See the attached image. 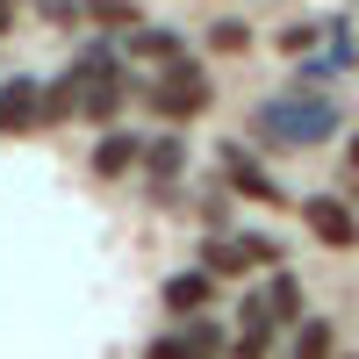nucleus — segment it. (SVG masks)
Segmentation results:
<instances>
[{"label": "nucleus", "instance_id": "nucleus-1", "mask_svg": "<svg viewBox=\"0 0 359 359\" xmlns=\"http://www.w3.org/2000/svg\"><path fill=\"white\" fill-rule=\"evenodd\" d=\"M338 123H345V108L331 94H287V101H259L252 108V137L273 144V151H309V144L338 137Z\"/></svg>", "mask_w": 359, "mask_h": 359}, {"label": "nucleus", "instance_id": "nucleus-2", "mask_svg": "<svg viewBox=\"0 0 359 359\" xmlns=\"http://www.w3.org/2000/svg\"><path fill=\"white\" fill-rule=\"evenodd\" d=\"M151 115H165V123H194V115L216 101V86H208V72L194 65V57H180V65H165L158 79H151Z\"/></svg>", "mask_w": 359, "mask_h": 359}, {"label": "nucleus", "instance_id": "nucleus-3", "mask_svg": "<svg viewBox=\"0 0 359 359\" xmlns=\"http://www.w3.org/2000/svg\"><path fill=\"white\" fill-rule=\"evenodd\" d=\"M201 266L216 280H237V273H259V266H280V245H273V237H208Z\"/></svg>", "mask_w": 359, "mask_h": 359}, {"label": "nucleus", "instance_id": "nucleus-4", "mask_svg": "<svg viewBox=\"0 0 359 359\" xmlns=\"http://www.w3.org/2000/svg\"><path fill=\"white\" fill-rule=\"evenodd\" d=\"M302 223H309L316 245H331V252H352V245H359V216H352L338 194H309V201H302Z\"/></svg>", "mask_w": 359, "mask_h": 359}, {"label": "nucleus", "instance_id": "nucleus-5", "mask_svg": "<svg viewBox=\"0 0 359 359\" xmlns=\"http://www.w3.org/2000/svg\"><path fill=\"white\" fill-rule=\"evenodd\" d=\"M223 180H230L245 201H259V208H280V201H287V194H280V180L266 172V165L245 151V144H223Z\"/></svg>", "mask_w": 359, "mask_h": 359}, {"label": "nucleus", "instance_id": "nucleus-6", "mask_svg": "<svg viewBox=\"0 0 359 359\" xmlns=\"http://www.w3.org/2000/svg\"><path fill=\"white\" fill-rule=\"evenodd\" d=\"M280 338V316L266 309V294H245V309H237V338H230V359H266Z\"/></svg>", "mask_w": 359, "mask_h": 359}, {"label": "nucleus", "instance_id": "nucleus-7", "mask_svg": "<svg viewBox=\"0 0 359 359\" xmlns=\"http://www.w3.org/2000/svg\"><path fill=\"white\" fill-rule=\"evenodd\" d=\"M144 359H223V323H208V316H187L172 338H158Z\"/></svg>", "mask_w": 359, "mask_h": 359}, {"label": "nucleus", "instance_id": "nucleus-8", "mask_svg": "<svg viewBox=\"0 0 359 359\" xmlns=\"http://www.w3.org/2000/svg\"><path fill=\"white\" fill-rule=\"evenodd\" d=\"M0 130L8 137L43 130V79H8L0 86Z\"/></svg>", "mask_w": 359, "mask_h": 359}, {"label": "nucleus", "instance_id": "nucleus-9", "mask_svg": "<svg viewBox=\"0 0 359 359\" xmlns=\"http://www.w3.org/2000/svg\"><path fill=\"white\" fill-rule=\"evenodd\" d=\"M158 294H165L172 316H208V302H216V273H208V266H187V273H172Z\"/></svg>", "mask_w": 359, "mask_h": 359}, {"label": "nucleus", "instance_id": "nucleus-10", "mask_svg": "<svg viewBox=\"0 0 359 359\" xmlns=\"http://www.w3.org/2000/svg\"><path fill=\"white\" fill-rule=\"evenodd\" d=\"M123 50H130V57H144V65H158V72H165V65H180V57H187V36H180V29H144V22H137Z\"/></svg>", "mask_w": 359, "mask_h": 359}, {"label": "nucleus", "instance_id": "nucleus-11", "mask_svg": "<svg viewBox=\"0 0 359 359\" xmlns=\"http://www.w3.org/2000/svg\"><path fill=\"white\" fill-rule=\"evenodd\" d=\"M137 158H144V137H130V130H108V137L94 144V158H86V165H94L101 180H123Z\"/></svg>", "mask_w": 359, "mask_h": 359}, {"label": "nucleus", "instance_id": "nucleus-12", "mask_svg": "<svg viewBox=\"0 0 359 359\" xmlns=\"http://www.w3.org/2000/svg\"><path fill=\"white\" fill-rule=\"evenodd\" d=\"M79 115H86V123H115V115H123V72L79 79Z\"/></svg>", "mask_w": 359, "mask_h": 359}, {"label": "nucleus", "instance_id": "nucleus-13", "mask_svg": "<svg viewBox=\"0 0 359 359\" xmlns=\"http://www.w3.org/2000/svg\"><path fill=\"white\" fill-rule=\"evenodd\" d=\"M259 294H266V309H273L280 323H302V280H294L287 266H273V273H266V287H259Z\"/></svg>", "mask_w": 359, "mask_h": 359}, {"label": "nucleus", "instance_id": "nucleus-14", "mask_svg": "<svg viewBox=\"0 0 359 359\" xmlns=\"http://www.w3.org/2000/svg\"><path fill=\"white\" fill-rule=\"evenodd\" d=\"M294 359H338V323L331 316H302L294 323Z\"/></svg>", "mask_w": 359, "mask_h": 359}, {"label": "nucleus", "instance_id": "nucleus-15", "mask_svg": "<svg viewBox=\"0 0 359 359\" xmlns=\"http://www.w3.org/2000/svg\"><path fill=\"white\" fill-rule=\"evenodd\" d=\"M144 165H151V180H158V187H172V180L187 172V144H180V137H158V144H144Z\"/></svg>", "mask_w": 359, "mask_h": 359}, {"label": "nucleus", "instance_id": "nucleus-16", "mask_svg": "<svg viewBox=\"0 0 359 359\" xmlns=\"http://www.w3.org/2000/svg\"><path fill=\"white\" fill-rule=\"evenodd\" d=\"M79 79H101V72H123V43H108V36H94L79 50V65H72Z\"/></svg>", "mask_w": 359, "mask_h": 359}, {"label": "nucleus", "instance_id": "nucleus-17", "mask_svg": "<svg viewBox=\"0 0 359 359\" xmlns=\"http://www.w3.org/2000/svg\"><path fill=\"white\" fill-rule=\"evenodd\" d=\"M86 22H101V29H137L144 8H137V0H86Z\"/></svg>", "mask_w": 359, "mask_h": 359}, {"label": "nucleus", "instance_id": "nucleus-18", "mask_svg": "<svg viewBox=\"0 0 359 359\" xmlns=\"http://www.w3.org/2000/svg\"><path fill=\"white\" fill-rule=\"evenodd\" d=\"M208 50L245 57V50H252V29H245V22H216V29H208Z\"/></svg>", "mask_w": 359, "mask_h": 359}, {"label": "nucleus", "instance_id": "nucleus-19", "mask_svg": "<svg viewBox=\"0 0 359 359\" xmlns=\"http://www.w3.org/2000/svg\"><path fill=\"white\" fill-rule=\"evenodd\" d=\"M316 36H323V22H287L280 36H273V50H287V57H302V50H309Z\"/></svg>", "mask_w": 359, "mask_h": 359}, {"label": "nucleus", "instance_id": "nucleus-20", "mask_svg": "<svg viewBox=\"0 0 359 359\" xmlns=\"http://www.w3.org/2000/svg\"><path fill=\"white\" fill-rule=\"evenodd\" d=\"M8 22H15V0H0V36H8Z\"/></svg>", "mask_w": 359, "mask_h": 359}, {"label": "nucleus", "instance_id": "nucleus-21", "mask_svg": "<svg viewBox=\"0 0 359 359\" xmlns=\"http://www.w3.org/2000/svg\"><path fill=\"white\" fill-rule=\"evenodd\" d=\"M345 165H352V172H359V137H352V144H345Z\"/></svg>", "mask_w": 359, "mask_h": 359}]
</instances>
